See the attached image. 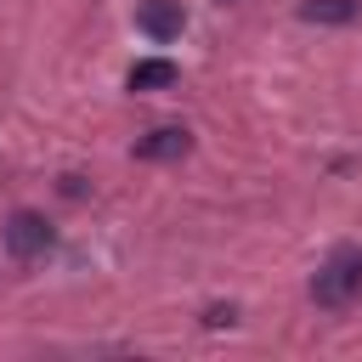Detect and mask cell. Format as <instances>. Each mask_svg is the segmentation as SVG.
I'll use <instances>...</instances> for the list:
<instances>
[{"instance_id":"6da1fadb","label":"cell","mask_w":362,"mask_h":362,"mask_svg":"<svg viewBox=\"0 0 362 362\" xmlns=\"http://www.w3.org/2000/svg\"><path fill=\"white\" fill-rule=\"evenodd\" d=\"M311 300H317L322 311H345V305H356V300H362V249L339 243V249L311 272Z\"/></svg>"},{"instance_id":"7a4b0ae2","label":"cell","mask_w":362,"mask_h":362,"mask_svg":"<svg viewBox=\"0 0 362 362\" xmlns=\"http://www.w3.org/2000/svg\"><path fill=\"white\" fill-rule=\"evenodd\" d=\"M0 238H6V255H11V260H40V255L51 249V226H45V215H34V209H11L6 226H0Z\"/></svg>"},{"instance_id":"3957f363","label":"cell","mask_w":362,"mask_h":362,"mask_svg":"<svg viewBox=\"0 0 362 362\" xmlns=\"http://www.w3.org/2000/svg\"><path fill=\"white\" fill-rule=\"evenodd\" d=\"M141 164H175V158H187L192 153V130H181V124H158V130H147V136H136V147H130Z\"/></svg>"},{"instance_id":"277c9868","label":"cell","mask_w":362,"mask_h":362,"mask_svg":"<svg viewBox=\"0 0 362 362\" xmlns=\"http://www.w3.org/2000/svg\"><path fill=\"white\" fill-rule=\"evenodd\" d=\"M136 28L147 34V40H175L181 28H187V11H181V0H141V11H136Z\"/></svg>"},{"instance_id":"5b68a950","label":"cell","mask_w":362,"mask_h":362,"mask_svg":"<svg viewBox=\"0 0 362 362\" xmlns=\"http://www.w3.org/2000/svg\"><path fill=\"white\" fill-rule=\"evenodd\" d=\"M175 79H181V68H175L170 57H141V62L124 74L130 90H164V85H175Z\"/></svg>"},{"instance_id":"8992f818","label":"cell","mask_w":362,"mask_h":362,"mask_svg":"<svg viewBox=\"0 0 362 362\" xmlns=\"http://www.w3.org/2000/svg\"><path fill=\"white\" fill-rule=\"evenodd\" d=\"M356 17V0H305L300 6V23H328V28H339V23H351Z\"/></svg>"},{"instance_id":"52a82bcc","label":"cell","mask_w":362,"mask_h":362,"mask_svg":"<svg viewBox=\"0 0 362 362\" xmlns=\"http://www.w3.org/2000/svg\"><path fill=\"white\" fill-rule=\"evenodd\" d=\"M204 322H209V328H226V322H238V305H209Z\"/></svg>"}]
</instances>
